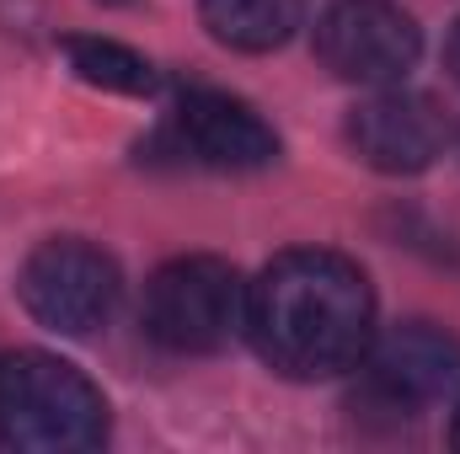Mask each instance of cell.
<instances>
[{
  "label": "cell",
  "mask_w": 460,
  "mask_h": 454,
  "mask_svg": "<svg viewBox=\"0 0 460 454\" xmlns=\"http://www.w3.org/2000/svg\"><path fill=\"white\" fill-rule=\"evenodd\" d=\"M348 150L369 166V171H385V177H418L429 171L445 144H450V123L445 113L418 97V92H402V86H380L369 92L343 123Z\"/></svg>",
  "instance_id": "obj_7"
},
{
  "label": "cell",
  "mask_w": 460,
  "mask_h": 454,
  "mask_svg": "<svg viewBox=\"0 0 460 454\" xmlns=\"http://www.w3.org/2000/svg\"><path fill=\"white\" fill-rule=\"evenodd\" d=\"M16 294L38 327H49L59 337H92L113 321L118 300H123V278L102 246L59 235V240H43L22 262Z\"/></svg>",
  "instance_id": "obj_4"
},
{
  "label": "cell",
  "mask_w": 460,
  "mask_h": 454,
  "mask_svg": "<svg viewBox=\"0 0 460 454\" xmlns=\"http://www.w3.org/2000/svg\"><path fill=\"white\" fill-rule=\"evenodd\" d=\"M246 289L220 257H177L145 284V332L166 353H220L246 332Z\"/></svg>",
  "instance_id": "obj_3"
},
{
  "label": "cell",
  "mask_w": 460,
  "mask_h": 454,
  "mask_svg": "<svg viewBox=\"0 0 460 454\" xmlns=\"http://www.w3.org/2000/svg\"><path fill=\"white\" fill-rule=\"evenodd\" d=\"M450 439L460 444V401H456V428H450Z\"/></svg>",
  "instance_id": "obj_12"
},
{
  "label": "cell",
  "mask_w": 460,
  "mask_h": 454,
  "mask_svg": "<svg viewBox=\"0 0 460 454\" xmlns=\"http://www.w3.org/2000/svg\"><path fill=\"white\" fill-rule=\"evenodd\" d=\"M246 337L284 380H338L375 337V289L343 251H284L246 289Z\"/></svg>",
  "instance_id": "obj_1"
},
{
  "label": "cell",
  "mask_w": 460,
  "mask_h": 454,
  "mask_svg": "<svg viewBox=\"0 0 460 454\" xmlns=\"http://www.w3.org/2000/svg\"><path fill=\"white\" fill-rule=\"evenodd\" d=\"M172 144L209 171H262L279 161V134L226 92H188L172 113Z\"/></svg>",
  "instance_id": "obj_8"
},
{
  "label": "cell",
  "mask_w": 460,
  "mask_h": 454,
  "mask_svg": "<svg viewBox=\"0 0 460 454\" xmlns=\"http://www.w3.org/2000/svg\"><path fill=\"white\" fill-rule=\"evenodd\" d=\"M316 54L338 81L380 92V86H402L412 75V65L423 54V32L391 0H338L316 22Z\"/></svg>",
  "instance_id": "obj_6"
},
{
  "label": "cell",
  "mask_w": 460,
  "mask_h": 454,
  "mask_svg": "<svg viewBox=\"0 0 460 454\" xmlns=\"http://www.w3.org/2000/svg\"><path fill=\"white\" fill-rule=\"evenodd\" d=\"M199 16L209 38L235 54H273L300 32L305 0H199Z\"/></svg>",
  "instance_id": "obj_9"
},
{
  "label": "cell",
  "mask_w": 460,
  "mask_h": 454,
  "mask_svg": "<svg viewBox=\"0 0 460 454\" xmlns=\"http://www.w3.org/2000/svg\"><path fill=\"white\" fill-rule=\"evenodd\" d=\"M108 439L102 390L54 353L0 358V450L11 454H81Z\"/></svg>",
  "instance_id": "obj_2"
},
{
  "label": "cell",
  "mask_w": 460,
  "mask_h": 454,
  "mask_svg": "<svg viewBox=\"0 0 460 454\" xmlns=\"http://www.w3.org/2000/svg\"><path fill=\"white\" fill-rule=\"evenodd\" d=\"M358 380L364 401L396 417L460 401V337L429 321H402L391 332H375L358 358Z\"/></svg>",
  "instance_id": "obj_5"
},
{
  "label": "cell",
  "mask_w": 460,
  "mask_h": 454,
  "mask_svg": "<svg viewBox=\"0 0 460 454\" xmlns=\"http://www.w3.org/2000/svg\"><path fill=\"white\" fill-rule=\"evenodd\" d=\"M445 65H450V75H456V86H460V22L450 27V43H445Z\"/></svg>",
  "instance_id": "obj_11"
},
{
  "label": "cell",
  "mask_w": 460,
  "mask_h": 454,
  "mask_svg": "<svg viewBox=\"0 0 460 454\" xmlns=\"http://www.w3.org/2000/svg\"><path fill=\"white\" fill-rule=\"evenodd\" d=\"M65 59H70L75 81H86L97 92H118V97H150L161 81L155 65L118 38H65Z\"/></svg>",
  "instance_id": "obj_10"
}]
</instances>
